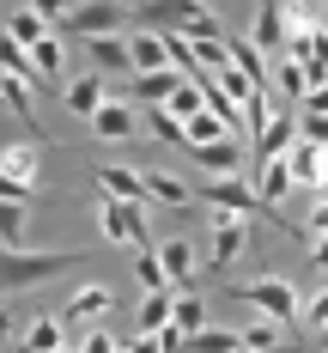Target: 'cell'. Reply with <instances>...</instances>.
Returning <instances> with one entry per match:
<instances>
[{
    "instance_id": "1",
    "label": "cell",
    "mask_w": 328,
    "mask_h": 353,
    "mask_svg": "<svg viewBox=\"0 0 328 353\" xmlns=\"http://www.w3.org/2000/svg\"><path fill=\"white\" fill-rule=\"evenodd\" d=\"M73 262V250H6V262H0V286L6 292H19V286H36V281H55V274H67Z\"/></svg>"
},
{
    "instance_id": "2",
    "label": "cell",
    "mask_w": 328,
    "mask_h": 353,
    "mask_svg": "<svg viewBox=\"0 0 328 353\" xmlns=\"http://www.w3.org/2000/svg\"><path fill=\"white\" fill-rule=\"evenodd\" d=\"M231 299H243V305H255L267 323H280L286 329L292 317H298V292H292V281H274V274H261V281H250V286H237Z\"/></svg>"
},
{
    "instance_id": "3",
    "label": "cell",
    "mask_w": 328,
    "mask_h": 353,
    "mask_svg": "<svg viewBox=\"0 0 328 353\" xmlns=\"http://www.w3.org/2000/svg\"><path fill=\"white\" fill-rule=\"evenodd\" d=\"M195 195H201L213 213H237V219H250V213H267V208H261V195H255L243 176H213V183H207V189H195ZM267 219H274V213H267ZM274 225H280V219H274Z\"/></svg>"
},
{
    "instance_id": "4",
    "label": "cell",
    "mask_w": 328,
    "mask_h": 353,
    "mask_svg": "<svg viewBox=\"0 0 328 353\" xmlns=\"http://www.w3.org/2000/svg\"><path fill=\"white\" fill-rule=\"evenodd\" d=\"M122 25H128V12H122V6H67L55 31H67V37H85V43H98V37H122Z\"/></svg>"
},
{
    "instance_id": "5",
    "label": "cell",
    "mask_w": 328,
    "mask_h": 353,
    "mask_svg": "<svg viewBox=\"0 0 328 353\" xmlns=\"http://www.w3.org/2000/svg\"><path fill=\"white\" fill-rule=\"evenodd\" d=\"M292 146H298V116H292V104H280V110H274V122L250 141V159H255V165H274V159H286Z\"/></svg>"
},
{
    "instance_id": "6",
    "label": "cell",
    "mask_w": 328,
    "mask_h": 353,
    "mask_svg": "<svg viewBox=\"0 0 328 353\" xmlns=\"http://www.w3.org/2000/svg\"><path fill=\"white\" fill-rule=\"evenodd\" d=\"M243 250H250V219H237V213H213L207 262H213V268H231V262H237Z\"/></svg>"
},
{
    "instance_id": "7",
    "label": "cell",
    "mask_w": 328,
    "mask_h": 353,
    "mask_svg": "<svg viewBox=\"0 0 328 353\" xmlns=\"http://www.w3.org/2000/svg\"><path fill=\"white\" fill-rule=\"evenodd\" d=\"M36 152H43V146H6V152H0V183H6L12 201L36 195Z\"/></svg>"
},
{
    "instance_id": "8",
    "label": "cell",
    "mask_w": 328,
    "mask_h": 353,
    "mask_svg": "<svg viewBox=\"0 0 328 353\" xmlns=\"http://www.w3.org/2000/svg\"><path fill=\"white\" fill-rule=\"evenodd\" d=\"M91 183H98L104 195H116V201H134V208L152 201V195H146V171H128V165H98Z\"/></svg>"
},
{
    "instance_id": "9",
    "label": "cell",
    "mask_w": 328,
    "mask_h": 353,
    "mask_svg": "<svg viewBox=\"0 0 328 353\" xmlns=\"http://www.w3.org/2000/svg\"><path fill=\"white\" fill-rule=\"evenodd\" d=\"M61 104H67L73 116H85V122H98V110L109 104L104 98V73H73L67 85H61Z\"/></svg>"
},
{
    "instance_id": "10",
    "label": "cell",
    "mask_w": 328,
    "mask_h": 353,
    "mask_svg": "<svg viewBox=\"0 0 328 353\" xmlns=\"http://www.w3.org/2000/svg\"><path fill=\"white\" fill-rule=\"evenodd\" d=\"M49 37H55V25L43 19V6H19V12H6V43H12V49L31 55L36 43H49Z\"/></svg>"
},
{
    "instance_id": "11",
    "label": "cell",
    "mask_w": 328,
    "mask_h": 353,
    "mask_svg": "<svg viewBox=\"0 0 328 353\" xmlns=\"http://www.w3.org/2000/svg\"><path fill=\"white\" fill-rule=\"evenodd\" d=\"M201 171H213V176H243V165H250V146H237V141H219V146H201V152H188Z\"/></svg>"
},
{
    "instance_id": "12",
    "label": "cell",
    "mask_w": 328,
    "mask_h": 353,
    "mask_svg": "<svg viewBox=\"0 0 328 353\" xmlns=\"http://www.w3.org/2000/svg\"><path fill=\"white\" fill-rule=\"evenodd\" d=\"M255 49H274V55H286V43H292V25H286V12L267 0L261 12H255V31H250Z\"/></svg>"
},
{
    "instance_id": "13",
    "label": "cell",
    "mask_w": 328,
    "mask_h": 353,
    "mask_svg": "<svg viewBox=\"0 0 328 353\" xmlns=\"http://www.w3.org/2000/svg\"><path fill=\"white\" fill-rule=\"evenodd\" d=\"M85 55H91V73H134V43H122V37L85 43Z\"/></svg>"
},
{
    "instance_id": "14",
    "label": "cell",
    "mask_w": 328,
    "mask_h": 353,
    "mask_svg": "<svg viewBox=\"0 0 328 353\" xmlns=\"http://www.w3.org/2000/svg\"><path fill=\"white\" fill-rule=\"evenodd\" d=\"M109 305H116V292H109V286H79V292L67 299V311H61V323H98Z\"/></svg>"
},
{
    "instance_id": "15",
    "label": "cell",
    "mask_w": 328,
    "mask_h": 353,
    "mask_svg": "<svg viewBox=\"0 0 328 353\" xmlns=\"http://www.w3.org/2000/svg\"><path fill=\"white\" fill-rule=\"evenodd\" d=\"M158 262H164L171 286H188V274H195V244H188V238H164V244H158Z\"/></svg>"
},
{
    "instance_id": "16",
    "label": "cell",
    "mask_w": 328,
    "mask_h": 353,
    "mask_svg": "<svg viewBox=\"0 0 328 353\" xmlns=\"http://www.w3.org/2000/svg\"><path fill=\"white\" fill-rule=\"evenodd\" d=\"M19 347H25V353H61V347H73V341L61 335V323H55V317H31Z\"/></svg>"
},
{
    "instance_id": "17",
    "label": "cell",
    "mask_w": 328,
    "mask_h": 353,
    "mask_svg": "<svg viewBox=\"0 0 328 353\" xmlns=\"http://www.w3.org/2000/svg\"><path fill=\"white\" fill-rule=\"evenodd\" d=\"M286 165H292V183H304V189H322V146L298 141V146L286 152Z\"/></svg>"
},
{
    "instance_id": "18",
    "label": "cell",
    "mask_w": 328,
    "mask_h": 353,
    "mask_svg": "<svg viewBox=\"0 0 328 353\" xmlns=\"http://www.w3.org/2000/svg\"><path fill=\"white\" fill-rule=\"evenodd\" d=\"M146 195L164 201V208H177V213H188V201H195V189L177 183V176H164V171H146Z\"/></svg>"
},
{
    "instance_id": "19",
    "label": "cell",
    "mask_w": 328,
    "mask_h": 353,
    "mask_svg": "<svg viewBox=\"0 0 328 353\" xmlns=\"http://www.w3.org/2000/svg\"><path fill=\"white\" fill-rule=\"evenodd\" d=\"M177 323V292H146L140 305V335H158V329H171Z\"/></svg>"
},
{
    "instance_id": "20",
    "label": "cell",
    "mask_w": 328,
    "mask_h": 353,
    "mask_svg": "<svg viewBox=\"0 0 328 353\" xmlns=\"http://www.w3.org/2000/svg\"><path fill=\"white\" fill-rule=\"evenodd\" d=\"M91 128H98V141H128V134H134V110L109 98V104L98 110V122H91Z\"/></svg>"
},
{
    "instance_id": "21",
    "label": "cell",
    "mask_w": 328,
    "mask_h": 353,
    "mask_svg": "<svg viewBox=\"0 0 328 353\" xmlns=\"http://www.w3.org/2000/svg\"><path fill=\"white\" fill-rule=\"evenodd\" d=\"M274 85H280V98H310V73H304V61H292V55H280L274 61Z\"/></svg>"
},
{
    "instance_id": "22",
    "label": "cell",
    "mask_w": 328,
    "mask_h": 353,
    "mask_svg": "<svg viewBox=\"0 0 328 353\" xmlns=\"http://www.w3.org/2000/svg\"><path fill=\"white\" fill-rule=\"evenodd\" d=\"M177 329L182 335H201V329H207V299H201L195 286H177Z\"/></svg>"
},
{
    "instance_id": "23",
    "label": "cell",
    "mask_w": 328,
    "mask_h": 353,
    "mask_svg": "<svg viewBox=\"0 0 328 353\" xmlns=\"http://www.w3.org/2000/svg\"><path fill=\"white\" fill-rule=\"evenodd\" d=\"M134 73H171V49H164V37H134Z\"/></svg>"
},
{
    "instance_id": "24",
    "label": "cell",
    "mask_w": 328,
    "mask_h": 353,
    "mask_svg": "<svg viewBox=\"0 0 328 353\" xmlns=\"http://www.w3.org/2000/svg\"><path fill=\"white\" fill-rule=\"evenodd\" d=\"M31 61H36V73H43V79H61V85H67V43H61V37L36 43V49H31Z\"/></svg>"
},
{
    "instance_id": "25",
    "label": "cell",
    "mask_w": 328,
    "mask_h": 353,
    "mask_svg": "<svg viewBox=\"0 0 328 353\" xmlns=\"http://www.w3.org/2000/svg\"><path fill=\"white\" fill-rule=\"evenodd\" d=\"M219 141H231V128L219 122L213 110H201V116L188 122V152H201V146H219Z\"/></svg>"
},
{
    "instance_id": "26",
    "label": "cell",
    "mask_w": 328,
    "mask_h": 353,
    "mask_svg": "<svg viewBox=\"0 0 328 353\" xmlns=\"http://www.w3.org/2000/svg\"><path fill=\"white\" fill-rule=\"evenodd\" d=\"M134 274H140L146 292H177L171 274H164V262H158V250H134Z\"/></svg>"
},
{
    "instance_id": "27",
    "label": "cell",
    "mask_w": 328,
    "mask_h": 353,
    "mask_svg": "<svg viewBox=\"0 0 328 353\" xmlns=\"http://www.w3.org/2000/svg\"><path fill=\"white\" fill-rule=\"evenodd\" d=\"M146 122H152V134H158V141H164V146H177V152H182V146H188V128H182V122H177V116H171V110H152Z\"/></svg>"
},
{
    "instance_id": "28",
    "label": "cell",
    "mask_w": 328,
    "mask_h": 353,
    "mask_svg": "<svg viewBox=\"0 0 328 353\" xmlns=\"http://www.w3.org/2000/svg\"><path fill=\"white\" fill-rule=\"evenodd\" d=\"M0 238H6V250L25 244V201H12V195H6V213H0Z\"/></svg>"
},
{
    "instance_id": "29",
    "label": "cell",
    "mask_w": 328,
    "mask_h": 353,
    "mask_svg": "<svg viewBox=\"0 0 328 353\" xmlns=\"http://www.w3.org/2000/svg\"><path fill=\"white\" fill-rule=\"evenodd\" d=\"M243 347H255V353L286 347V341H280V323H255V329H243Z\"/></svg>"
},
{
    "instance_id": "30",
    "label": "cell",
    "mask_w": 328,
    "mask_h": 353,
    "mask_svg": "<svg viewBox=\"0 0 328 353\" xmlns=\"http://www.w3.org/2000/svg\"><path fill=\"white\" fill-rule=\"evenodd\" d=\"M73 347L79 353H122L128 341H116V335H104V329H85V335H73Z\"/></svg>"
},
{
    "instance_id": "31",
    "label": "cell",
    "mask_w": 328,
    "mask_h": 353,
    "mask_svg": "<svg viewBox=\"0 0 328 353\" xmlns=\"http://www.w3.org/2000/svg\"><path fill=\"white\" fill-rule=\"evenodd\" d=\"M304 317H310V329H316V335H328V286H322V292H310Z\"/></svg>"
},
{
    "instance_id": "32",
    "label": "cell",
    "mask_w": 328,
    "mask_h": 353,
    "mask_svg": "<svg viewBox=\"0 0 328 353\" xmlns=\"http://www.w3.org/2000/svg\"><path fill=\"white\" fill-rule=\"evenodd\" d=\"M304 232H310V238H328V201H316V208H310V219H304Z\"/></svg>"
},
{
    "instance_id": "33",
    "label": "cell",
    "mask_w": 328,
    "mask_h": 353,
    "mask_svg": "<svg viewBox=\"0 0 328 353\" xmlns=\"http://www.w3.org/2000/svg\"><path fill=\"white\" fill-rule=\"evenodd\" d=\"M122 353H164V341H158V335H134Z\"/></svg>"
},
{
    "instance_id": "34",
    "label": "cell",
    "mask_w": 328,
    "mask_h": 353,
    "mask_svg": "<svg viewBox=\"0 0 328 353\" xmlns=\"http://www.w3.org/2000/svg\"><path fill=\"white\" fill-rule=\"evenodd\" d=\"M304 116H328V85H322V92H310V98H304Z\"/></svg>"
},
{
    "instance_id": "35",
    "label": "cell",
    "mask_w": 328,
    "mask_h": 353,
    "mask_svg": "<svg viewBox=\"0 0 328 353\" xmlns=\"http://www.w3.org/2000/svg\"><path fill=\"white\" fill-rule=\"evenodd\" d=\"M310 262H316V268L328 274V238H316V244H310Z\"/></svg>"
},
{
    "instance_id": "36",
    "label": "cell",
    "mask_w": 328,
    "mask_h": 353,
    "mask_svg": "<svg viewBox=\"0 0 328 353\" xmlns=\"http://www.w3.org/2000/svg\"><path fill=\"white\" fill-rule=\"evenodd\" d=\"M237 353H255V347H237Z\"/></svg>"
},
{
    "instance_id": "37",
    "label": "cell",
    "mask_w": 328,
    "mask_h": 353,
    "mask_svg": "<svg viewBox=\"0 0 328 353\" xmlns=\"http://www.w3.org/2000/svg\"><path fill=\"white\" fill-rule=\"evenodd\" d=\"M61 353H79V347H61Z\"/></svg>"
}]
</instances>
